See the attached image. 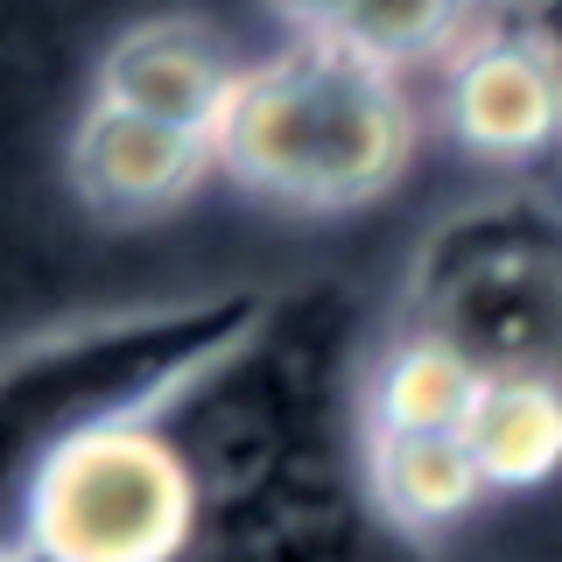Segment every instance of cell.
Returning a JSON list of instances; mask_svg holds the SVG:
<instances>
[{"instance_id":"4","label":"cell","mask_w":562,"mask_h":562,"mask_svg":"<svg viewBox=\"0 0 562 562\" xmlns=\"http://www.w3.org/2000/svg\"><path fill=\"white\" fill-rule=\"evenodd\" d=\"M70 169H78L85 204L113 211V218H155V211L183 204L204 183V169H218V155H211L204 134L162 127L148 113L99 99L85 113L78 140H70Z\"/></svg>"},{"instance_id":"11","label":"cell","mask_w":562,"mask_h":562,"mask_svg":"<svg viewBox=\"0 0 562 562\" xmlns=\"http://www.w3.org/2000/svg\"><path fill=\"white\" fill-rule=\"evenodd\" d=\"M274 8L289 14V22L303 29V35H338V29H345V14L359 8V0H274Z\"/></svg>"},{"instance_id":"7","label":"cell","mask_w":562,"mask_h":562,"mask_svg":"<svg viewBox=\"0 0 562 562\" xmlns=\"http://www.w3.org/2000/svg\"><path fill=\"white\" fill-rule=\"evenodd\" d=\"M366 492L408 535H443L492 499L464 436H394V429H366Z\"/></svg>"},{"instance_id":"5","label":"cell","mask_w":562,"mask_h":562,"mask_svg":"<svg viewBox=\"0 0 562 562\" xmlns=\"http://www.w3.org/2000/svg\"><path fill=\"white\" fill-rule=\"evenodd\" d=\"M233 85H239V64L225 57V43L204 22H140L99 64L105 105H127V113H148L162 127L204 134V140L218 127Z\"/></svg>"},{"instance_id":"1","label":"cell","mask_w":562,"mask_h":562,"mask_svg":"<svg viewBox=\"0 0 562 562\" xmlns=\"http://www.w3.org/2000/svg\"><path fill=\"white\" fill-rule=\"evenodd\" d=\"M211 155L260 198L338 211L401 183L415 113L401 99V70L366 64L338 35H303V49L239 70Z\"/></svg>"},{"instance_id":"10","label":"cell","mask_w":562,"mask_h":562,"mask_svg":"<svg viewBox=\"0 0 562 562\" xmlns=\"http://www.w3.org/2000/svg\"><path fill=\"white\" fill-rule=\"evenodd\" d=\"M464 8L471 0H359L345 14L338 43L359 49L366 64L380 70H401V64H422L464 29Z\"/></svg>"},{"instance_id":"6","label":"cell","mask_w":562,"mask_h":562,"mask_svg":"<svg viewBox=\"0 0 562 562\" xmlns=\"http://www.w3.org/2000/svg\"><path fill=\"white\" fill-rule=\"evenodd\" d=\"M443 338H457L485 373H555L562 380V281L541 260H485L457 274L443 310Z\"/></svg>"},{"instance_id":"9","label":"cell","mask_w":562,"mask_h":562,"mask_svg":"<svg viewBox=\"0 0 562 562\" xmlns=\"http://www.w3.org/2000/svg\"><path fill=\"white\" fill-rule=\"evenodd\" d=\"M485 366L443 330H415L373 373V429L394 436H464L485 394Z\"/></svg>"},{"instance_id":"8","label":"cell","mask_w":562,"mask_h":562,"mask_svg":"<svg viewBox=\"0 0 562 562\" xmlns=\"http://www.w3.org/2000/svg\"><path fill=\"white\" fill-rule=\"evenodd\" d=\"M492 492H541L562 479V380L555 373H492L464 429Z\"/></svg>"},{"instance_id":"3","label":"cell","mask_w":562,"mask_h":562,"mask_svg":"<svg viewBox=\"0 0 562 562\" xmlns=\"http://www.w3.org/2000/svg\"><path fill=\"white\" fill-rule=\"evenodd\" d=\"M450 127L485 162H535L562 140V49L549 35H485L450 70Z\"/></svg>"},{"instance_id":"2","label":"cell","mask_w":562,"mask_h":562,"mask_svg":"<svg viewBox=\"0 0 562 562\" xmlns=\"http://www.w3.org/2000/svg\"><path fill=\"white\" fill-rule=\"evenodd\" d=\"M204 535V471L148 415H92L35 457L22 492L29 562H190Z\"/></svg>"}]
</instances>
